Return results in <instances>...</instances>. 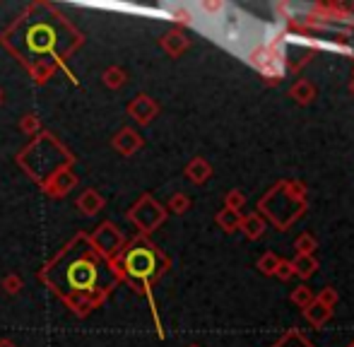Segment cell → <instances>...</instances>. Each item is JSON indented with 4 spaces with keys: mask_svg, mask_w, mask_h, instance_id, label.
<instances>
[{
    "mask_svg": "<svg viewBox=\"0 0 354 347\" xmlns=\"http://www.w3.org/2000/svg\"><path fill=\"white\" fill-rule=\"evenodd\" d=\"M104 205H106V200H104L102 193L94 191V188H87V191L77 198V210L87 217H92V215H97L99 210H104Z\"/></svg>",
    "mask_w": 354,
    "mask_h": 347,
    "instance_id": "9",
    "label": "cell"
},
{
    "mask_svg": "<svg viewBox=\"0 0 354 347\" xmlns=\"http://www.w3.org/2000/svg\"><path fill=\"white\" fill-rule=\"evenodd\" d=\"M162 46L167 48L169 53H178L183 46H186V39H183L181 34H169V37L162 41Z\"/></svg>",
    "mask_w": 354,
    "mask_h": 347,
    "instance_id": "13",
    "label": "cell"
},
{
    "mask_svg": "<svg viewBox=\"0 0 354 347\" xmlns=\"http://www.w3.org/2000/svg\"><path fill=\"white\" fill-rule=\"evenodd\" d=\"M87 239H89V244L94 246V251L109 261H116V256L123 251V236L111 222L99 225L92 234H87Z\"/></svg>",
    "mask_w": 354,
    "mask_h": 347,
    "instance_id": "4",
    "label": "cell"
},
{
    "mask_svg": "<svg viewBox=\"0 0 354 347\" xmlns=\"http://www.w3.org/2000/svg\"><path fill=\"white\" fill-rule=\"evenodd\" d=\"M75 183H77V176L73 174V167H63V169H58L56 174H51V176H48L44 183H39V186L46 191V196L63 198V196H68V193L73 191Z\"/></svg>",
    "mask_w": 354,
    "mask_h": 347,
    "instance_id": "6",
    "label": "cell"
},
{
    "mask_svg": "<svg viewBox=\"0 0 354 347\" xmlns=\"http://www.w3.org/2000/svg\"><path fill=\"white\" fill-rule=\"evenodd\" d=\"M113 263H116L118 272H121V280L133 282V285L142 290L162 270V254L152 244L140 239V241H133L128 249H123Z\"/></svg>",
    "mask_w": 354,
    "mask_h": 347,
    "instance_id": "3",
    "label": "cell"
},
{
    "mask_svg": "<svg viewBox=\"0 0 354 347\" xmlns=\"http://www.w3.org/2000/svg\"><path fill=\"white\" fill-rule=\"evenodd\" d=\"M102 80H104V85H106L109 89H118V87L126 85L128 77H126V71H123V68L111 66V68H106V71H104Z\"/></svg>",
    "mask_w": 354,
    "mask_h": 347,
    "instance_id": "10",
    "label": "cell"
},
{
    "mask_svg": "<svg viewBox=\"0 0 354 347\" xmlns=\"http://www.w3.org/2000/svg\"><path fill=\"white\" fill-rule=\"evenodd\" d=\"M128 113H131L138 123L145 126V123H149L154 116H157V104H154L147 94H138V97L128 104Z\"/></svg>",
    "mask_w": 354,
    "mask_h": 347,
    "instance_id": "8",
    "label": "cell"
},
{
    "mask_svg": "<svg viewBox=\"0 0 354 347\" xmlns=\"http://www.w3.org/2000/svg\"><path fill=\"white\" fill-rule=\"evenodd\" d=\"M128 220H131L138 229L147 234V232H152L157 225H162L164 210H162V205H159V203H154L149 196H142L140 203H138V205L128 212Z\"/></svg>",
    "mask_w": 354,
    "mask_h": 347,
    "instance_id": "5",
    "label": "cell"
},
{
    "mask_svg": "<svg viewBox=\"0 0 354 347\" xmlns=\"http://www.w3.org/2000/svg\"><path fill=\"white\" fill-rule=\"evenodd\" d=\"M111 145H113V150H118L123 157H131L142 147V138L138 135L133 128H123L121 133H116V135H113Z\"/></svg>",
    "mask_w": 354,
    "mask_h": 347,
    "instance_id": "7",
    "label": "cell"
},
{
    "mask_svg": "<svg viewBox=\"0 0 354 347\" xmlns=\"http://www.w3.org/2000/svg\"><path fill=\"white\" fill-rule=\"evenodd\" d=\"M0 104H3V92H0Z\"/></svg>",
    "mask_w": 354,
    "mask_h": 347,
    "instance_id": "16",
    "label": "cell"
},
{
    "mask_svg": "<svg viewBox=\"0 0 354 347\" xmlns=\"http://www.w3.org/2000/svg\"><path fill=\"white\" fill-rule=\"evenodd\" d=\"M0 347H17L12 343V340H0Z\"/></svg>",
    "mask_w": 354,
    "mask_h": 347,
    "instance_id": "15",
    "label": "cell"
},
{
    "mask_svg": "<svg viewBox=\"0 0 354 347\" xmlns=\"http://www.w3.org/2000/svg\"><path fill=\"white\" fill-rule=\"evenodd\" d=\"M19 131H22L24 135H37V133L41 131V121H39L34 113H27V116H22V121H19Z\"/></svg>",
    "mask_w": 354,
    "mask_h": 347,
    "instance_id": "12",
    "label": "cell"
},
{
    "mask_svg": "<svg viewBox=\"0 0 354 347\" xmlns=\"http://www.w3.org/2000/svg\"><path fill=\"white\" fill-rule=\"evenodd\" d=\"M186 205H188V203H186V198H183V196H176V198L171 200V210H176V212H181Z\"/></svg>",
    "mask_w": 354,
    "mask_h": 347,
    "instance_id": "14",
    "label": "cell"
},
{
    "mask_svg": "<svg viewBox=\"0 0 354 347\" xmlns=\"http://www.w3.org/2000/svg\"><path fill=\"white\" fill-rule=\"evenodd\" d=\"M0 44L37 82H46L77 46L82 34L51 3H32L3 34Z\"/></svg>",
    "mask_w": 354,
    "mask_h": 347,
    "instance_id": "1",
    "label": "cell"
},
{
    "mask_svg": "<svg viewBox=\"0 0 354 347\" xmlns=\"http://www.w3.org/2000/svg\"><path fill=\"white\" fill-rule=\"evenodd\" d=\"M39 280L77 316H87L106 301L121 282L116 263L104 259L89 244L87 234H75L39 272Z\"/></svg>",
    "mask_w": 354,
    "mask_h": 347,
    "instance_id": "2",
    "label": "cell"
},
{
    "mask_svg": "<svg viewBox=\"0 0 354 347\" xmlns=\"http://www.w3.org/2000/svg\"><path fill=\"white\" fill-rule=\"evenodd\" d=\"M0 287H3L8 294H17V292L24 287V280L17 275V272H10V275H5L3 280H0Z\"/></svg>",
    "mask_w": 354,
    "mask_h": 347,
    "instance_id": "11",
    "label": "cell"
}]
</instances>
